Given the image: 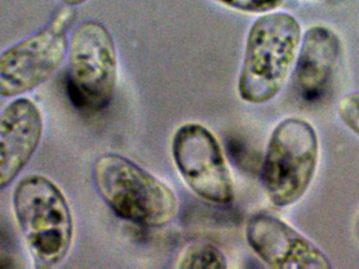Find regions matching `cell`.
<instances>
[{"label":"cell","mask_w":359,"mask_h":269,"mask_svg":"<svg viewBox=\"0 0 359 269\" xmlns=\"http://www.w3.org/2000/svg\"><path fill=\"white\" fill-rule=\"evenodd\" d=\"M302 25L287 12H270L250 27L239 71L237 90L241 100L264 104L278 96L293 69Z\"/></svg>","instance_id":"1"},{"label":"cell","mask_w":359,"mask_h":269,"mask_svg":"<svg viewBox=\"0 0 359 269\" xmlns=\"http://www.w3.org/2000/svg\"><path fill=\"white\" fill-rule=\"evenodd\" d=\"M96 189L123 220L147 228H161L175 219L178 200L161 179L118 153L100 156L93 167Z\"/></svg>","instance_id":"2"},{"label":"cell","mask_w":359,"mask_h":269,"mask_svg":"<svg viewBox=\"0 0 359 269\" xmlns=\"http://www.w3.org/2000/svg\"><path fill=\"white\" fill-rule=\"evenodd\" d=\"M13 212L37 266L60 264L72 247L74 219L66 195L47 177L30 174L14 189Z\"/></svg>","instance_id":"3"},{"label":"cell","mask_w":359,"mask_h":269,"mask_svg":"<svg viewBox=\"0 0 359 269\" xmlns=\"http://www.w3.org/2000/svg\"><path fill=\"white\" fill-rule=\"evenodd\" d=\"M319 162V139L314 126L287 117L271 132L260 180L266 199L279 208L299 202L310 188Z\"/></svg>","instance_id":"4"},{"label":"cell","mask_w":359,"mask_h":269,"mask_svg":"<svg viewBox=\"0 0 359 269\" xmlns=\"http://www.w3.org/2000/svg\"><path fill=\"white\" fill-rule=\"evenodd\" d=\"M69 97L81 111L110 104L118 80V54L112 34L100 21L81 23L69 44Z\"/></svg>","instance_id":"5"},{"label":"cell","mask_w":359,"mask_h":269,"mask_svg":"<svg viewBox=\"0 0 359 269\" xmlns=\"http://www.w3.org/2000/svg\"><path fill=\"white\" fill-rule=\"evenodd\" d=\"M73 11L67 6L37 33L10 46L0 55V95L20 96L45 83L69 54V25Z\"/></svg>","instance_id":"6"},{"label":"cell","mask_w":359,"mask_h":269,"mask_svg":"<svg viewBox=\"0 0 359 269\" xmlns=\"http://www.w3.org/2000/svg\"><path fill=\"white\" fill-rule=\"evenodd\" d=\"M172 156L195 195L219 205L234 200V182L222 146L205 125L191 122L180 126L172 139Z\"/></svg>","instance_id":"7"},{"label":"cell","mask_w":359,"mask_h":269,"mask_svg":"<svg viewBox=\"0 0 359 269\" xmlns=\"http://www.w3.org/2000/svg\"><path fill=\"white\" fill-rule=\"evenodd\" d=\"M245 240L269 268H333L331 258L312 240L269 212L250 216L245 225Z\"/></svg>","instance_id":"8"},{"label":"cell","mask_w":359,"mask_h":269,"mask_svg":"<svg viewBox=\"0 0 359 269\" xmlns=\"http://www.w3.org/2000/svg\"><path fill=\"white\" fill-rule=\"evenodd\" d=\"M341 53L339 36L327 25H312L302 34L292 69V83L298 98L306 103L323 100L337 73Z\"/></svg>","instance_id":"9"},{"label":"cell","mask_w":359,"mask_h":269,"mask_svg":"<svg viewBox=\"0 0 359 269\" xmlns=\"http://www.w3.org/2000/svg\"><path fill=\"white\" fill-rule=\"evenodd\" d=\"M39 105L22 97L10 102L0 117V187L6 188L26 167L43 138Z\"/></svg>","instance_id":"10"},{"label":"cell","mask_w":359,"mask_h":269,"mask_svg":"<svg viewBox=\"0 0 359 269\" xmlns=\"http://www.w3.org/2000/svg\"><path fill=\"white\" fill-rule=\"evenodd\" d=\"M176 267L180 269L226 268L228 263L224 252L212 244H193L188 246L178 258Z\"/></svg>","instance_id":"11"},{"label":"cell","mask_w":359,"mask_h":269,"mask_svg":"<svg viewBox=\"0 0 359 269\" xmlns=\"http://www.w3.org/2000/svg\"><path fill=\"white\" fill-rule=\"evenodd\" d=\"M336 111L341 123L359 138V90L342 96Z\"/></svg>","instance_id":"12"},{"label":"cell","mask_w":359,"mask_h":269,"mask_svg":"<svg viewBox=\"0 0 359 269\" xmlns=\"http://www.w3.org/2000/svg\"><path fill=\"white\" fill-rule=\"evenodd\" d=\"M224 8L245 14H266L283 6L285 0H212Z\"/></svg>","instance_id":"13"},{"label":"cell","mask_w":359,"mask_h":269,"mask_svg":"<svg viewBox=\"0 0 359 269\" xmlns=\"http://www.w3.org/2000/svg\"><path fill=\"white\" fill-rule=\"evenodd\" d=\"M60 1L64 4L65 6L74 8V6H83V4L89 1V0H60Z\"/></svg>","instance_id":"14"},{"label":"cell","mask_w":359,"mask_h":269,"mask_svg":"<svg viewBox=\"0 0 359 269\" xmlns=\"http://www.w3.org/2000/svg\"><path fill=\"white\" fill-rule=\"evenodd\" d=\"M358 233H359V219H358Z\"/></svg>","instance_id":"15"}]
</instances>
